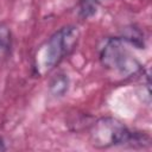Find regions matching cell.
Segmentation results:
<instances>
[{"instance_id":"3957f363","label":"cell","mask_w":152,"mask_h":152,"mask_svg":"<svg viewBox=\"0 0 152 152\" xmlns=\"http://www.w3.org/2000/svg\"><path fill=\"white\" fill-rule=\"evenodd\" d=\"M101 64L121 76H132L137 74L141 65L138 59L126 48L122 38H108L100 51Z\"/></svg>"},{"instance_id":"52a82bcc","label":"cell","mask_w":152,"mask_h":152,"mask_svg":"<svg viewBox=\"0 0 152 152\" xmlns=\"http://www.w3.org/2000/svg\"><path fill=\"white\" fill-rule=\"evenodd\" d=\"M100 2L97 0H81L80 2V15L82 18H89L96 13L97 5Z\"/></svg>"},{"instance_id":"6da1fadb","label":"cell","mask_w":152,"mask_h":152,"mask_svg":"<svg viewBox=\"0 0 152 152\" xmlns=\"http://www.w3.org/2000/svg\"><path fill=\"white\" fill-rule=\"evenodd\" d=\"M91 145L97 148H108L116 145L145 146L150 144V138L139 132L129 131L124 124L113 118L97 120L90 131Z\"/></svg>"},{"instance_id":"9c48e42d","label":"cell","mask_w":152,"mask_h":152,"mask_svg":"<svg viewBox=\"0 0 152 152\" xmlns=\"http://www.w3.org/2000/svg\"><path fill=\"white\" fill-rule=\"evenodd\" d=\"M97 1H99V2H101V1H103V0H97Z\"/></svg>"},{"instance_id":"7a4b0ae2","label":"cell","mask_w":152,"mask_h":152,"mask_svg":"<svg viewBox=\"0 0 152 152\" xmlns=\"http://www.w3.org/2000/svg\"><path fill=\"white\" fill-rule=\"evenodd\" d=\"M80 32L75 26H65L55 32L37 51L34 68L39 75L52 70L66 55H69L78 42Z\"/></svg>"},{"instance_id":"ba28073f","label":"cell","mask_w":152,"mask_h":152,"mask_svg":"<svg viewBox=\"0 0 152 152\" xmlns=\"http://www.w3.org/2000/svg\"><path fill=\"white\" fill-rule=\"evenodd\" d=\"M6 150V147H5V142H4V140L0 138V151H5Z\"/></svg>"},{"instance_id":"277c9868","label":"cell","mask_w":152,"mask_h":152,"mask_svg":"<svg viewBox=\"0 0 152 152\" xmlns=\"http://www.w3.org/2000/svg\"><path fill=\"white\" fill-rule=\"evenodd\" d=\"M12 50V33L10 27L1 23L0 24V62L6 61Z\"/></svg>"},{"instance_id":"8992f818","label":"cell","mask_w":152,"mask_h":152,"mask_svg":"<svg viewBox=\"0 0 152 152\" xmlns=\"http://www.w3.org/2000/svg\"><path fill=\"white\" fill-rule=\"evenodd\" d=\"M122 39L125 42L129 43L131 45L138 48V49H144V46H145V44H144V34L135 26H129V27L125 28Z\"/></svg>"},{"instance_id":"5b68a950","label":"cell","mask_w":152,"mask_h":152,"mask_svg":"<svg viewBox=\"0 0 152 152\" xmlns=\"http://www.w3.org/2000/svg\"><path fill=\"white\" fill-rule=\"evenodd\" d=\"M68 88H69V78L65 74L56 75L50 83V93L56 97L63 96L68 91Z\"/></svg>"}]
</instances>
